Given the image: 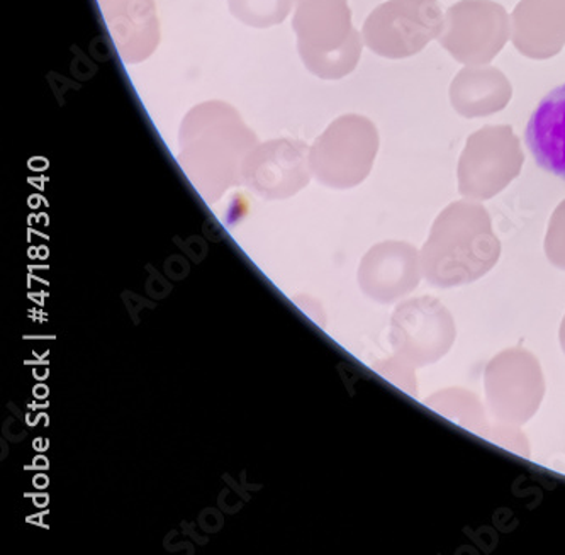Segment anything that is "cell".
Returning <instances> with one entry per match:
<instances>
[{"label":"cell","instance_id":"cell-1","mask_svg":"<svg viewBox=\"0 0 565 555\" xmlns=\"http://www.w3.org/2000/svg\"><path fill=\"white\" fill-rule=\"evenodd\" d=\"M525 141L536 166L565 182V84L540 100L526 125Z\"/></svg>","mask_w":565,"mask_h":555}]
</instances>
